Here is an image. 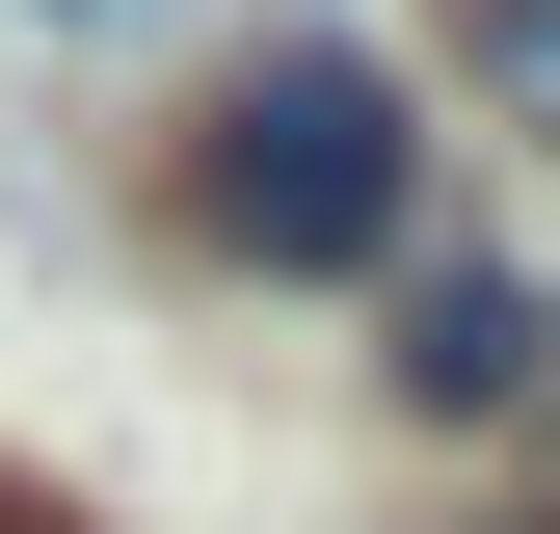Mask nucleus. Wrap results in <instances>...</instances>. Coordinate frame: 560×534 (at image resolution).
Masks as SVG:
<instances>
[{"instance_id": "nucleus-1", "label": "nucleus", "mask_w": 560, "mask_h": 534, "mask_svg": "<svg viewBox=\"0 0 560 534\" xmlns=\"http://www.w3.org/2000/svg\"><path fill=\"white\" fill-rule=\"evenodd\" d=\"M400 187H428V134H400L374 54H241V81L187 107V241L214 267H374Z\"/></svg>"}, {"instance_id": "nucleus-2", "label": "nucleus", "mask_w": 560, "mask_h": 534, "mask_svg": "<svg viewBox=\"0 0 560 534\" xmlns=\"http://www.w3.org/2000/svg\"><path fill=\"white\" fill-rule=\"evenodd\" d=\"M400 400H428V428H480V400H534V294H508V267H454V294L400 321Z\"/></svg>"}, {"instance_id": "nucleus-3", "label": "nucleus", "mask_w": 560, "mask_h": 534, "mask_svg": "<svg viewBox=\"0 0 560 534\" xmlns=\"http://www.w3.org/2000/svg\"><path fill=\"white\" fill-rule=\"evenodd\" d=\"M428 27H454L480 134H534V161H560V0H428Z\"/></svg>"}, {"instance_id": "nucleus-4", "label": "nucleus", "mask_w": 560, "mask_h": 534, "mask_svg": "<svg viewBox=\"0 0 560 534\" xmlns=\"http://www.w3.org/2000/svg\"><path fill=\"white\" fill-rule=\"evenodd\" d=\"M0 534H81V508H27V481H0Z\"/></svg>"}, {"instance_id": "nucleus-5", "label": "nucleus", "mask_w": 560, "mask_h": 534, "mask_svg": "<svg viewBox=\"0 0 560 534\" xmlns=\"http://www.w3.org/2000/svg\"><path fill=\"white\" fill-rule=\"evenodd\" d=\"M54 27H107V0H54Z\"/></svg>"}]
</instances>
